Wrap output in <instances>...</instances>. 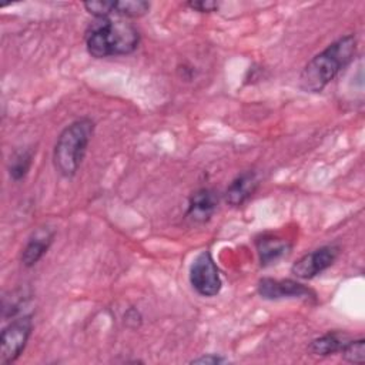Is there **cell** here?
Returning <instances> with one entry per match:
<instances>
[{
    "instance_id": "obj_11",
    "label": "cell",
    "mask_w": 365,
    "mask_h": 365,
    "mask_svg": "<svg viewBox=\"0 0 365 365\" xmlns=\"http://www.w3.org/2000/svg\"><path fill=\"white\" fill-rule=\"evenodd\" d=\"M291 250V244L274 235H262L257 240V252L262 267L275 264Z\"/></svg>"
},
{
    "instance_id": "obj_13",
    "label": "cell",
    "mask_w": 365,
    "mask_h": 365,
    "mask_svg": "<svg viewBox=\"0 0 365 365\" xmlns=\"http://www.w3.org/2000/svg\"><path fill=\"white\" fill-rule=\"evenodd\" d=\"M33 163V151L30 148H23L16 151L9 161V175L14 181H20L26 177Z\"/></svg>"
},
{
    "instance_id": "obj_16",
    "label": "cell",
    "mask_w": 365,
    "mask_h": 365,
    "mask_svg": "<svg viewBox=\"0 0 365 365\" xmlns=\"http://www.w3.org/2000/svg\"><path fill=\"white\" fill-rule=\"evenodd\" d=\"M83 6L91 16L97 19H108L113 16L114 1H86Z\"/></svg>"
},
{
    "instance_id": "obj_3",
    "label": "cell",
    "mask_w": 365,
    "mask_h": 365,
    "mask_svg": "<svg viewBox=\"0 0 365 365\" xmlns=\"http://www.w3.org/2000/svg\"><path fill=\"white\" fill-rule=\"evenodd\" d=\"M93 133V120L84 117L70 123L58 134L53 148V164L61 177L70 178L77 174Z\"/></svg>"
},
{
    "instance_id": "obj_18",
    "label": "cell",
    "mask_w": 365,
    "mask_h": 365,
    "mask_svg": "<svg viewBox=\"0 0 365 365\" xmlns=\"http://www.w3.org/2000/svg\"><path fill=\"white\" fill-rule=\"evenodd\" d=\"M227 362L225 358L220 356V355H214V354H208L204 356H200L197 359H192V364H210V365H218V364H224Z\"/></svg>"
},
{
    "instance_id": "obj_12",
    "label": "cell",
    "mask_w": 365,
    "mask_h": 365,
    "mask_svg": "<svg viewBox=\"0 0 365 365\" xmlns=\"http://www.w3.org/2000/svg\"><path fill=\"white\" fill-rule=\"evenodd\" d=\"M348 341H349V336L346 334L339 331H332L314 339L309 345V351L314 355H321V356L332 355L335 352H339Z\"/></svg>"
},
{
    "instance_id": "obj_5",
    "label": "cell",
    "mask_w": 365,
    "mask_h": 365,
    "mask_svg": "<svg viewBox=\"0 0 365 365\" xmlns=\"http://www.w3.org/2000/svg\"><path fill=\"white\" fill-rule=\"evenodd\" d=\"M190 284L201 297H215L220 294L222 281L217 264L208 251L200 252L190 267Z\"/></svg>"
},
{
    "instance_id": "obj_2",
    "label": "cell",
    "mask_w": 365,
    "mask_h": 365,
    "mask_svg": "<svg viewBox=\"0 0 365 365\" xmlns=\"http://www.w3.org/2000/svg\"><path fill=\"white\" fill-rule=\"evenodd\" d=\"M140 43L135 26L124 20L98 19L86 36L87 51L94 58L131 54Z\"/></svg>"
},
{
    "instance_id": "obj_15",
    "label": "cell",
    "mask_w": 365,
    "mask_h": 365,
    "mask_svg": "<svg viewBox=\"0 0 365 365\" xmlns=\"http://www.w3.org/2000/svg\"><path fill=\"white\" fill-rule=\"evenodd\" d=\"M342 358L351 364H364L365 361V341L359 339H349L344 348L339 351Z\"/></svg>"
},
{
    "instance_id": "obj_1",
    "label": "cell",
    "mask_w": 365,
    "mask_h": 365,
    "mask_svg": "<svg viewBox=\"0 0 365 365\" xmlns=\"http://www.w3.org/2000/svg\"><path fill=\"white\" fill-rule=\"evenodd\" d=\"M356 37L346 34L315 54L299 74V87L307 93H321L355 57Z\"/></svg>"
},
{
    "instance_id": "obj_14",
    "label": "cell",
    "mask_w": 365,
    "mask_h": 365,
    "mask_svg": "<svg viewBox=\"0 0 365 365\" xmlns=\"http://www.w3.org/2000/svg\"><path fill=\"white\" fill-rule=\"evenodd\" d=\"M150 10V3L144 0H124V1H114L113 16L135 19L147 14Z\"/></svg>"
},
{
    "instance_id": "obj_7",
    "label": "cell",
    "mask_w": 365,
    "mask_h": 365,
    "mask_svg": "<svg viewBox=\"0 0 365 365\" xmlns=\"http://www.w3.org/2000/svg\"><path fill=\"white\" fill-rule=\"evenodd\" d=\"M258 294L264 299L284 298H314L315 292L301 282L294 279L262 278L258 281Z\"/></svg>"
},
{
    "instance_id": "obj_9",
    "label": "cell",
    "mask_w": 365,
    "mask_h": 365,
    "mask_svg": "<svg viewBox=\"0 0 365 365\" xmlns=\"http://www.w3.org/2000/svg\"><path fill=\"white\" fill-rule=\"evenodd\" d=\"M54 238V231L50 227L37 228L27 240L21 251V264L27 268L34 267L50 248Z\"/></svg>"
},
{
    "instance_id": "obj_8",
    "label": "cell",
    "mask_w": 365,
    "mask_h": 365,
    "mask_svg": "<svg viewBox=\"0 0 365 365\" xmlns=\"http://www.w3.org/2000/svg\"><path fill=\"white\" fill-rule=\"evenodd\" d=\"M217 204L218 197L212 190L200 188L190 197L185 217L192 222L202 224L212 217L214 211L217 210Z\"/></svg>"
},
{
    "instance_id": "obj_6",
    "label": "cell",
    "mask_w": 365,
    "mask_h": 365,
    "mask_svg": "<svg viewBox=\"0 0 365 365\" xmlns=\"http://www.w3.org/2000/svg\"><path fill=\"white\" fill-rule=\"evenodd\" d=\"M339 247L338 245H324L305 255H302L291 267V272L301 279H311L328 269L338 258Z\"/></svg>"
},
{
    "instance_id": "obj_10",
    "label": "cell",
    "mask_w": 365,
    "mask_h": 365,
    "mask_svg": "<svg viewBox=\"0 0 365 365\" xmlns=\"http://www.w3.org/2000/svg\"><path fill=\"white\" fill-rule=\"evenodd\" d=\"M258 185H259V180L257 173L245 171L240 174L231 181V184L225 190L224 197L227 204L232 207H241L254 195Z\"/></svg>"
},
{
    "instance_id": "obj_17",
    "label": "cell",
    "mask_w": 365,
    "mask_h": 365,
    "mask_svg": "<svg viewBox=\"0 0 365 365\" xmlns=\"http://www.w3.org/2000/svg\"><path fill=\"white\" fill-rule=\"evenodd\" d=\"M187 6L200 13H211L218 9V3L212 0H198V1H188Z\"/></svg>"
},
{
    "instance_id": "obj_4",
    "label": "cell",
    "mask_w": 365,
    "mask_h": 365,
    "mask_svg": "<svg viewBox=\"0 0 365 365\" xmlns=\"http://www.w3.org/2000/svg\"><path fill=\"white\" fill-rule=\"evenodd\" d=\"M31 315H23L7 324L0 335V365L14 362L26 348L31 335Z\"/></svg>"
}]
</instances>
